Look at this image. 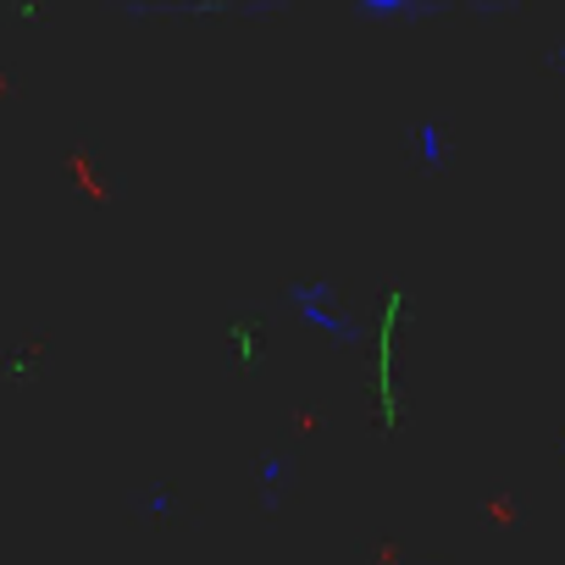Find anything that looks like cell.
Listing matches in <instances>:
<instances>
[{"instance_id":"cell-1","label":"cell","mask_w":565,"mask_h":565,"mask_svg":"<svg viewBox=\"0 0 565 565\" xmlns=\"http://www.w3.org/2000/svg\"><path fill=\"white\" fill-rule=\"evenodd\" d=\"M422 161H427V167H438V161H444V134H438L433 122L422 128Z\"/></svg>"},{"instance_id":"cell-2","label":"cell","mask_w":565,"mask_h":565,"mask_svg":"<svg viewBox=\"0 0 565 565\" xmlns=\"http://www.w3.org/2000/svg\"><path fill=\"white\" fill-rule=\"evenodd\" d=\"M366 12H416V0H361Z\"/></svg>"},{"instance_id":"cell-3","label":"cell","mask_w":565,"mask_h":565,"mask_svg":"<svg viewBox=\"0 0 565 565\" xmlns=\"http://www.w3.org/2000/svg\"><path fill=\"white\" fill-rule=\"evenodd\" d=\"M554 67H559V73H565V40H559V45H554Z\"/></svg>"}]
</instances>
